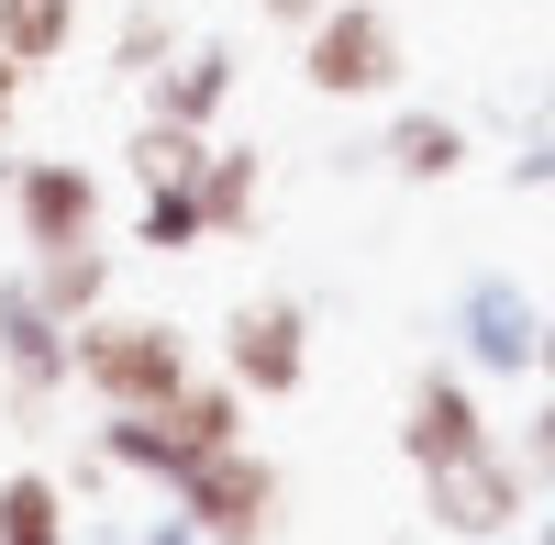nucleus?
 Returning <instances> with one entry per match:
<instances>
[{
  "label": "nucleus",
  "mask_w": 555,
  "mask_h": 545,
  "mask_svg": "<svg viewBox=\"0 0 555 545\" xmlns=\"http://www.w3.org/2000/svg\"><path fill=\"white\" fill-rule=\"evenodd\" d=\"M267 12H278V23H311V12H322V0H267Z\"/></svg>",
  "instance_id": "nucleus-16"
},
{
  "label": "nucleus",
  "mask_w": 555,
  "mask_h": 545,
  "mask_svg": "<svg viewBox=\"0 0 555 545\" xmlns=\"http://www.w3.org/2000/svg\"><path fill=\"white\" fill-rule=\"evenodd\" d=\"M389 156H400L411 178H444V167H455V134H444V123H400V145H389Z\"/></svg>",
  "instance_id": "nucleus-14"
},
{
  "label": "nucleus",
  "mask_w": 555,
  "mask_h": 545,
  "mask_svg": "<svg viewBox=\"0 0 555 545\" xmlns=\"http://www.w3.org/2000/svg\"><path fill=\"white\" fill-rule=\"evenodd\" d=\"M544 457H555V413H544Z\"/></svg>",
  "instance_id": "nucleus-17"
},
{
  "label": "nucleus",
  "mask_w": 555,
  "mask_h": 545,
  "mask_svg": "<svg viewBox=\"0 0 555 545\" xmlns=\"http://www.w3.org/2000/svg\"><path fill=\"white\" fill-rule=\"evenodd\" d=\"M234 379L245 390H300V301L234 312Z\"/></svg>",
  "instance_id": "nucleus-6"
},
{
  "label": "nucleus",
  "mask_w": 555,
  "mask_h": 545,
  "mask_svg": "<svg viewBox=\"0 0 555 545\" xmlns=\"http://www.w3.org/2000/svg\"><path fill=\"white\" fill-rule=\"evenodd\" d=\"M67 368L112 401V413H133V401H167L178 379H190V345H178V324H89L67 345Z\"/></svg>",
  "instance_id": "nucleus-1"
},
{
  "label": "nucleus",
  "mask_w": 555,
  "mask_h": 545,
  "mask_svg": "<svg viewBox=\"0 0 555 545\" xmlns=\"http://www.w3.org/2000/svg\"><path fill=\"white\" fill-rule=\"evenodd\" d=\"M544 356H555V334H544Z\"/></svg>",
  "instance_id": "nucleus-18"
},
{
  "label": "nucleus",
  "mask_w": 555,
  "mask_h": 545,
  "mask_svg": "<svg viewBox=\"0 0 555 545\" xmlns=\"http://www.w3.org/2000/svg\"><path fill=\"white\" fill-rule=\"evenodd\" d=\"M0 545H67V502H56V479H0Z\"/></svg>",
  "instance_id": "nucleus-9"
},
{
  "label": "nucleus",
  "mask_w": 555,
  "mask_h": 545,
  "mask_svg": "<svg viewBox=\"0 0 555 545\" xmlns=\"http://www.w3.org/2000/svg\"><path fill=\"white\" fill-rule=\"evenodd\" d=\"M222 89H234V56L222 45H201V56H178V78H167V123H201Z\"/></svg>",
  "instance_id": "nucleus-12"
},
{
  "label": "nucleus",
  "mask_w": 555,
  "mask_h": 545,
  "mask_svg": "<svg viewBox=\"0 0 555 545\" xmlns=\"http://www.w3.org/2000/svg\"><path fill=\"white\" fill-rule=\"evenodd\" d=\"M133 167H145V190H201V134L190 123H145L133 134Z\"/></svg>",
  "instance_id": "nucleus-11"
},
{
  "label": "nucleus",
  "mask_w": 555,
  "mask_h": 545,
  "mask_svg": "<svg viewBox=\"0 0 555 545\" xmlns=\"http://www.w3.org/2000/svg\"><path fill=\"white\" fill-rule=\"evenodd\" d=\"M400 78V34L389 12H322L311 34V89H334V101H366V89Z\"/></svg>",
  "instance_id": "nucleus-3"
},
{
  "label": "nucleus",
  "mask_w": 555,
  "mask_h": 545,
  "mask_svg": "<svg viewBox=\"0 0 555 545\" xmlns=\"http://www.w3.org/2000/svg\"><path fill=\"white\" fill-rule=\"evenodd\" d=\"M423 479H434V512H444L455 534H500V523H512V479H500L489 434H455V445H434V457H423Z\"/></svg>",
  "instance_id": "nucleus-4"
},
{
  "label": "nucleus",
  "mask_w": 555,
  "mask_h": 545,
  "mask_svg": "<svg viewBox=\"0 0 555 545\" xmlns=\"http://www.w3.org/2000/svg\"><path fill=\"white\" fill-rule=\"evenodd\" d=\"M245 212H256V167H245V156L201 167V223H245Z\"/></svg>",
  "instance_id": "nucleus-13"
},
{
  "label": "nucleus",
  "mask_w": 555,
  "mask_h": 545,
  "mask_svg": "<svg viewBox=\"0 0 555 545\" xmlns=\"http://www.w3.org/2000/svg\"><path fill=\"white\" fill-rule=\"evenodd\" d=\"M0 356H12V390H23V401H44V390H56V368H67L56 312L34 301V279H23V290H0Z\"/></svg>",
  "instance_id": "nucleus-7"
},
{
  "label": "nucleus",
  "mask_w": 555,
  "mask_h": 545,
  "mask_svg": "<svg viewBox=\"0 0 555 545\" xmlns=\"http://www.w3.org/2000/svg\"><path fill=\"white\" fill-rule=\"evenodd\" d=\"M34 301L56 312V324L101 301V235H89V245H44V279H34Z\"/></svg>",
  "instance_id": "nucleus-10"
},
{
  "label": "nucleus",
  "mask_w": 555,
  "mask_h": 545,
  "mask_svg": "<svg viewBox=\"0 0 555 545\" xmlns=\"http://www.w3.org/2000/svg\"><path fill=\"white\" fill-rule=\"evenodd\" d=\"M178 490H190V523H201L211 545H256L267 512H278V479L245 457V445H211V457H190V468H178Z\"/></svg>",
  "instance_id": "nucleus-2"
},
{
  "label": "nucleus",
  "mask_w": 555,
  "mask_h": 545,
  "mask_svg": "<svg viewBox=\"0 0 555 545\" xmlns=\"http://www.w3.org/2000/svg\"><path fill=\"white\" fill-rule=\"evenodd\" d=\"M78 34V0H0V56L12 67H56Z\"/></svg>",
  "instance_id": "nucleus-8"
},
{
  "label": "nucleus",
  "mask_w": 555,
  "mask_h": 545,
  "mask_svg": "<svg viewBox=\"0 0 555 545\" xmlns=\"http://www.w3.org/2000/svg\"><path fill=\"white\" fill-rule=\"evenodd\" d=\"M12 212H23L34 245H89V235H101V178L67 167V156H44V167L12 178Z\"/></svg>",
  "instance_id": "nucleus-5"
},
{
  "label": "nucleus",
  "mask_w": 555,
  "mask_h": 545,
  "mask_svg": "<svg viewBox=\"0 0 555 545\" xmlns=\"http://www.w3.org/2000/svg\"><path fill=\"white\" fill-rule=\"evenodd\" d=\"M12 101H23V67H12V56H0V123H12Z\"/></svg>",
  "instance_id": "nucleus-15"
}]
</instances>
